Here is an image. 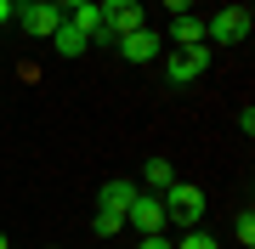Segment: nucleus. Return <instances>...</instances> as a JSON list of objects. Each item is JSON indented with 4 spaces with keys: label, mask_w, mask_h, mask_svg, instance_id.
I'll use <instances>...</instances> for the list:
<instances>
[{
    "label": "nucleus",
    "mask_w": 255,
    "mask_h": 249,
    "mask_svg": "<svg viewBox=\"0 0 255 249\" xmlns=\"http://www.w3.org/2000/svg\"><path fill=\"white\" fill-rule=\"evenodd\" d=\"M130 198H136V181H125V175H114V181L102 187V198H97V204H102V215L91 221V227H97V238H114V232L125 227V210H130Z\"/></svg>",
    "instance_id": "nucleus-1"
},
{
    "label": "nucleus",
    "mask_w": 255,
    "mask_h": 249,
    "mask_svg": "<svg viewBox=\"0 0 255 249\" xmlns=\"http://www.w3.org/2000/svg\"><path fill=\"white\" fill-rule=\"evenodd\" d=\"M164 221H182V227H199V215H204V193L193 181H170L164 187Z\"/></svg>",
    "instance_id": "nucleus-2"
},
{
    "label": "nucleus",
    "mask_w": 255,
    "mask_h": 249,
    "mask_svg": "<svg viewBox=\"0 0 255 249\" xmlns=\"http://www.w3.org/2000/svg\"><path fill=\"white\" fill-rule=\"evenodd\" d=\"M204 68H210V51L204 46H176L170 63H164V74H170V85H193Z\"/></svg>",
    "instance_id": "nucleus-3"
},
{
    "label": "nucleus",
    "mask_w": 255,
    "mask_h": 249,
    "mask_svg": "<svg viewBox=\"0 0 255 249\" xmlns=\"http://www.w3.org/2000/svg\"><path fill=\"white\" fill-rule=\"evenodd\" d=\"M125 227H136L142 238H147V232H164V198L159 193H136L130 210H125Z\"/></svg>",
    "instance_id": "nucleus-4"
},
{
    "label": "nucleus",
    "mask_w": 255,
    "mask_h": 249,
    "mask_svg": "<svg viewBox=\"0 0 255 249\" xmlns=\"http://www.w3.org/2000/svg\"><path fill=\"white\" fill-rule=\"evenodd\" d=\"M204 34H210V40H221V46H238V40L250 34V11H244V6H221L216 17L204 23Z\"/></svg>",
    "instance_id": "nucleus-5"
},
{
    "label": "nucleus",
    "mask_w": 255,
    "mask_h": 249,
    "mask_svg": "<svg viewBox=\"0 0 255 249\" xmlns=\"http://www.w3.org/2000/svg\"><path fill=\"white\" fill-rule=\"evenodd\" d=\"M102 6V34H130L142 28V0H97Z\"/></svg>",
    "instance_id": "nucleus-6"
},
{
    "label": "nucleus",
    "mask_w": 255,
    "mask_h": 249,
    "mask_svg": "<svg viewBox=\"0 0 255 249\" xmlns=\"http://www.w3.org/2000/svg\"><path fill=\"white\" fill-rule=\"evenodd\" d=\"M119 57H125V63H153L159 57V34L153 28H130V34H119Z\"/></svg>",
    "instance_id": "nucleus-7"
},
{
    "label": "nucleus",
    "mask_w": 255,
    "mask_h": 249,
    "mask_svg": "<svg viewBox=\"0 0 255 249\" xmlns=\"http://www.w3.org/2000/svg\"><path fill=\"white\" fill-rule=\"evenodd\" d=\"M23 34H40V40H51L57 28H63V6H23Z\"/></svg>",
    "instance_id": "nucleus-8"
},
{
    "label": "nucleus",
    "mask_w": 255,
    "mask_h": 249,
    "mask_svg": "<svg viewBox=\"0 0 255 249\" xmlns=\"http://www.w3.org/2000/svg\"><path fill=\"white\" fill-rule=\"evenodd\" d=\"M63 23H68V28H80V34L91 40V34H102V6H97V0H91V6H74Z\"/></svg>",
    "instance_id": "nucleus-9"
},
{
    "label": "nucleus",
    "mask_w": 255,
    "mask_h": 249,
    "mask_svg": "<svg viewBox=\"0 0 255 249\" xmlns=\"http://www.w3.org/2000/svg\"><path fill=\"white\" fill-rule=\"evenodd\" d=\"M170 40H176V46H204V23L193 17V11H182V17L170 23Z\"/></svg>",
    "instance_id": "nucleus-10"
},
{
    "label": "nucleus",
    "mask_w": 255,
    "mask_h": 249,
    "mask_svg": "<svg viewBox=\"0 0 255 249\" xmlns=\"http://www.w3.org/2000/svg\"><path fill=\"white\" fill-rule=\"evenodd\" d=\"M85 46H91V40H85L80 28H68V23H63V28H57V34H51V51H57V57H80Z\"/></svg>",
    "instance_id": "nucleus-11"
},
{
    "label": "nucleus",
    "mask_w": 255,
    "mask_h": 249,
    "mask_svg": "<svg viewBox=\"0 0 255 249\" xmlns=\"http://www.w3.org/2000/svg\"><path fill=\"white\" fill-rule=\"evenodd\" d=\"M142 175H147V193H164V187L176 181V170H170V159H147V165H142Z\"/></svg>",
    "instance_id": "nucleus-12"
},
{
    "label": "nucleus",
    "mask_w": 255,
    "mask_h": 249,
    "mask_svg": "<svg viewBox=\"0 0 255 249\" xmlns=\"http://www.w3.org/2000/svg\"><path fill=\"white\" fill-rule=\"evenodd\" d=\"M233 232H238V244H244V249H250V244H255V215L244 210V215H238V227H233Z\"/></svg>",
    "instance_id": "nucleus-13"
},
{
    "label": "nucleus",
    "mask_w": 255,
    "mask_h": 249,
    "mask_svg": "<svg viewBox=\"0 0 255 249\" xmlns=\"http://www.w3.org/2000/svg\"><path fill=\"white\" fill-rule=\"evenodd\" d=\"M176 249H216V238H210V232H199V227H193V232H187V238L176 244Z\"/></svg>",
    "instance_id": "nucleus-14"
},
{
    "label": "nucleus",
    "mask_w": 255,
    "mask_h": 249,
    "mask_svg": "<svg viewBox=\"0 0 255 249\" xmlns=\"http://www.w3.org/2000/svg\"><path fill=\"white\" fill-rule=\"evenodd\" d=\"M136 249H170V244H164V232H147V238H142Z\"/></svg>",
    "instance_id": "nucleus-15"
},
{
    "label": "nucleus",
    "mask_w": 255,
    "mask_h": 249,
    "mask_svg": "<svg viewBox=\"0 0 255 249\" xmlns=\"http://www.w3.org/2000/svg\"><path fill=\"white\" fill-rule=\"evenodd\" d=\"M11 17H17V11H11V0H0V23H11Z\"/></svg>",
    "instance_id": "nucleus-16"
},
{
    "label": "nucleus",
    "mask_w": 255,
    "mask_h": 249,
    "mask_svg": "<svg viewBox=\"0 0 255 249\" xmlns=\"http://www.w3.org/2000/svg\"><path fill=\"white\" fill-rule=\"evenodd\" d=\"M57 6H63V11H74V6H91V0H57Z\"/></svg>",
    "instance_id": "nucleus-17"
},
{
    "label": "nucleus",
    "mask_w": 255,
    "mask_h": 249,
    "mask_svg": "<svg viewBox=\"0 0 255 249\" xmlns=\"http://www.w3.org/2000/svg\"><path fill=\"white\" fill-rule=\"evenodd\" d=\"M28 6H57V0H28Z\"/></svg>",
    "instance_id": "nucleus-18"
},
{
    "label": "nucleus",
    "mask_w": 255,
    "mask_h": 249,
    "mask_svg": "<svg viewBox=\"0 0 255 249\" xmlns=\"http://www.w3.org/2000/svg\"><path fill=\"white\" fill-rule=\"evenodd\" d=\"M0 249H6V232H0Z\"/></svg>",
    "instance_id": "nucleus-19"
}]
</instances>
